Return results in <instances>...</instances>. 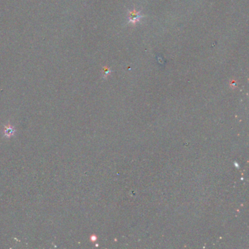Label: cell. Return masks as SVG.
<instances>
[{"instance_id":"obj_1","label":"cell","mask_w":249,"mask_h":249,"mask_svg":"<svg viewBox=\"0 0 249 249\" xmlns=\"http://www.w3.org/2000/svg\"><path fill=\"white\" fill-rule=\"evenodd\" d=\"M142 15L139 13V12L133 9L132 10H129L128 12V18H129V23L132 25H135L137 22L139 21Z\"/></svg>"},{"instance_id":"obj_2","label":"cell","mask_w":249,"mask_h":249,"mask_svg":"<svg viewBox=\"0 0 249 249\" xmlns=\"http://www.w3.org/2000/svg\"><path fill=\"white\" fill-rule=\"evenodd\" d=\"M15 128L10 124H7L4 126V136L7 137H10L11 136H12L15 133Z\"/></svg>"},{"instance_id":"obj_3","label":"cell","mask_w":249,"mask_h":249,"mask_svg":"<svg viewBox=\"0 0 249 249\" xmlns=\"http://www.w3.org/2000/svg\"><path fill=\"white\" fill-rule=\"evenodd\" d=\"M110 72H111V71L109 68L104 67V69H103V76H104V77H107L108 74H110Z\"/></svg>"}]
</instances>
